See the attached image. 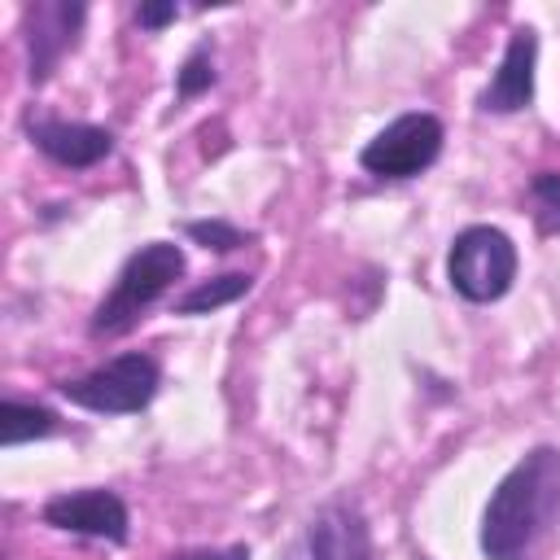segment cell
Returning a JSON list of instances; mask_svg holds the SVG:
<instances>
[{
  "instance_id": "obj_1",
  "label": "cell",
  "mask_w": 560,
  "mask_h": 560,
  "mask_svg": "<svg viewBox=\"0 0 560 560\" xmlns=\"http://www.w3.org/2000/svg\"><path fill=\"white\" fill-rule=\"evenodd\" d=\"M560 512V451L534 446L494 486L481 512V551L490 560H525Z\"/></svg>"
},
{
  "instance_id": "obj_2",
  "label": "cell",
  "mask_w": 560,
  "mask_h": 560,
  "mask_svg": "<svg viewBox=\"0 0 560 560\" xmlns=\"http://www.w3.org/2000/svg\"><path fill=\"white\" fill-rule=\"evenodd\" d=\"M179 276H184V249H179V245H171V241H149V245H140V249L122 262V271H118V280H114L109 298L96 306L92 332H96V337H118V332H127V328L140 319V311H149Z\"/></svg>"
},
{
  "instance_id": "obj_3",
  "label": "cell",
  "mask_w": 560,
  "mask_h": 560,
  "mask_svg": "<svg viewBox=\"0 0 560 560\" xmlns=\"http://www.w3.org/2000/svg\"><path fill=\"white\" fill-rule=\"evenodd\" d=\"M446 280L464 302H494L516 280V245L490 223H472L451 241Z\"/></svg>"
},
{
  "instance_id": "obj_4",
  "label": "cell",
  "mask_w": 560,
  "mask_h": 560,
  "mask_svg": "<svg viewBox=\"0 0 560 560\" xmlns=\"http://www.w3.org/2000/svg\"><path fill=\"white\" fill-rule=\"evenodd\" d=\"M158 363L140 350L131 354H118L109 363H101L96 372L88 376H74V381H61V398H70L74 407H88V411H105V416H131L140 407H149V398L158 394Z\"/></svg>"
},
{
  "instance_id": "obj_5",
  "label": "cell",
  "mask_w": 560,
  "mask_h": 560,
  "mask_svg": "<svg viewBox=\"0 0 560 560\" xmlns=\"http://www.w3.org/2000/svg\"><path fill=\"white\" fill-rule=\"evenodd\" d=\"M438 153H442V122L433 114H402L363 144L359 162L381 179H411L424 166H433Z\"/></svg>"
},
{
  "instance_id": "obj_6",
  "label": "cell",
  "mask_w": 560,
  "mask_h": 560,
  "mask_svg": "<svg viewBox=\"0 0 560 560\" xmlns=\"http://www.w3.org/2000/svg\"><path fill=\"white\" fill-rule=\"evenodd\" d=\"M280 560H372L368 516L359 512V503L332 499L315 508V516L302 525Z\"/></svg>"
},
{
  "instance_id": "obj_7",
  "label": "cell",
  "mask_w": 560,
  "mask_h": 560,
  "mask_svg": "<svg viewBox=\"0 0 560 560\" xmlns=\"http://www.w3.org/2000/svg\"><path fill=\"white\" fill-rule=\"evenodd\" d=\"M44 525L83 534V538L127 542L131 521H127V503L114 490H70V494H52L44 503Z\"/></svg>"
},
{
  "instance_id": "obj_8",
  "label": "cell",
  "mask_w": 560,
  "mask_h": 560,
  "mask_svg": "<svg viewBox=\"0 0 560 560\" xmlns=\"http://www.w3.org/2000/svg\"><path fill=\"white\" fill-rule=\"evenodd\" d=\"M88 9L70 4V0H52V4H35L26 13V48H31V83H44L52 74V66L79 44V26H83Z\"/></svg>"
},
{
  "instance_id": "obj_9",
  "label": "cell",
  "mask_w": 560,
  "mask_h": 560,
  "mask_svg": "<svg viewBox=\"0 0 560 560\" xmlns=\"http://www.w3.org/2000/svg\"><path fill=\"white\" fill-rule=\"evenodd\" d=\"M534 66H538V35L529 26L512 31L503 61L494 70V79L486 83V92L477 96V105L486 114H516L534 101Z\"/></svg>"
},
{
  "instance_id": "obj_10",
  "label": "cell",
  "mask_w": 560,
  "mask_h": 560,
  "mask_svg": "<svg viewBox=\"0 0 560 560\" xmlns=\"http://www.w3.org/2000/svg\"><path fill=\"white\" fill-rule=\"evenodd\" d=\"M26 136H31V144H35L44 158H52V162H61V166H70V171L96 166V162L109 158V149H114V136H109L105 127L66 122V118H35V122L26 127Z\"/></svg>"
},
{
  "instance_id": "obj_11",
  "label": "cell",
  "mask_w": 560,
  "mask_h": 560,
  "mask_svg": "<svg viewBox=\"0 0 560 560\" xmlns=\"http://www.w3.org/2000/svg\"><path fill=\"white\" fill-rule=\"evenodd\" d=\"M52 429H57V416L48 407L18 402V398L0 402V446H22V442H35V438H48Z\"/></svg>"
},
{
  "instance_id": "obj_12",
  "label": "cell",
  "mask_w": 560,
  "mask_h": 560,
  "mask_svg": "<svg viewBox=\"0 0 560 560\" xmlns=\"http://www.w3.org/2000/svg\"><path fill=\"white\" fill-rule=\"evenodd\" d=\"M241 293H249V276L245 271L214 276V280H201L197 289H188L184 298H175V315H210V311L236 302Z\"/></svg>"
},
{
  "instance_id": "obj_13",
  "label": "cell",
  "mask_w": 560,
  "mask_h": 560,
  "mask_svg": "<svg viewBox=\"0 0 560 560\" xmlns=\"http://www.w3.org/2000/svg\"><path fill=\"white\" fill-rule=\"evenodd\" d=\"M529 201H534L538 228L560 236V171H538L529 179Z\"/></svg>"
},
{
  "instance_id": "obj_14",
  "label": "cell",
  "mask_w": 560,
  "mask_h": 560,
  "mask_svg": "<svg viewBox=\"0 0 560 560\" xmlns=\"http://www.w3.org/2000/svg\"><path fill=\"white\" fill-rule=\"evenodd\" d=\"M184 232H188L197 245H206V249H219V254H228V249H241V245L249 241L241 228H232V223H223V219H197V223H184Z\"/></svg>"
},
{
  "instance_id": "obj_15",
  "label": "cell",
  "mask_w": 560,
  "mask_h": 560,
  "mask_svg": "<svg viewBox=\"0 0 560 560\" xmlns=\"http://www.w3.org/2000/svg\"><path fill=\"white\" fill-rule=\"evenodd\" d=\"M210 83H214V61H210V48L197 44V48L184 57V66H179L175 88H179V96H197V92H206Z\"/></svg>"
},
{
  "instance_id": "obj_16",
  "label": "cell",
  "mask_w": 560,
  "mask_h": 560,
  "mask_svg": "<svg viewBox=\"0 0 560 560\" xmlns=\"http://www.w3.org/2000/svg\"><path fill=\"white\" fill-rule=\"evenodd\" d=\"M175 4H140L136 9V22L144 26V31H158V26H166V22H175Z\"/></svg>"
},
{
  "instance_id": "obj_17",
  "label": "cell",
  "mask_w": 560,
  "mask_h": 560,
  "mask_svg": "<svg viewBox=\"0 0 560 560\" xmlns=\"http://www.w3.org/2000/svg\"><path fill=\"white\" fill-rule=\"evenodd\" d=\"M175 560H249V547H228V551H188Z\"/></svg>"
}]
</instances>
